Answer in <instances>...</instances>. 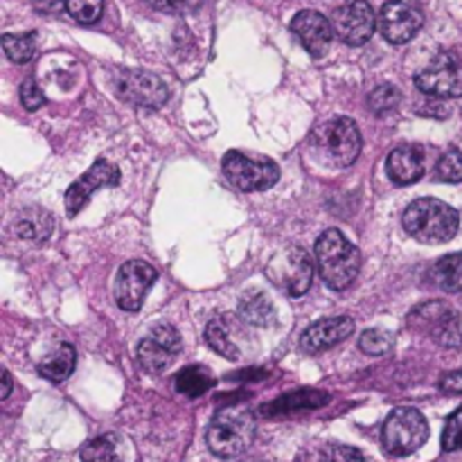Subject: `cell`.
Returning <instances> with one entry per match:
<instances>
[{"instance_id":"cell-21","label":"cell","mask_w":462,"mask_h":462,"mask_svg":"<svg viewBox=\"0 0 462 462\" xmlns=\"http://www.w3.org/2000/svg\"><path fill=\"white\" fill-rule=\"evenodd\" d=\"M431 280L447 293H462V253L440 257L431 269Z\"/></svg>"},{"instance_id":"cell-22","label":"cell","mask_w":462,"mask_h":462,"mask_svg":"<svg viewBox=\"0 0 462 462\" xmlns=\"http://www.w3.org/2000/svg\"><path fill=\"white\" fill-rule=\"evenodd\" d=\"M174 386L183 397L197 400V397L206 395V393L215 386V377H212L210 370L203 368V365H188V368H183L176 374Z\"/></svg>"},{"instance_id":"cell-18","label":"cell","mask_w":462,"mask_h":462,"mask_svg":"<svg viewBox=\"0 0 462 462\" xmlns=\"http://www.w3.org/2000/svg\"><path fill=\"white\" fill-rule=\"evenodd\" d=\"M386 171L397 185L418 183L424 176V149L420 144H400L388 153Z\"/></svg>"},{"instance_id":"cell-14","label":"cell","mask_w":462,"mask_h":462,"mask_svg":"<svg viewBox=\"0 0 462 462\" xmlns=\"http://www.w3.org/2000/svg\"><path fill=\"white\" fill-rule=\"evenodd\" d=\"M117 183H120V170H117V165L99 158V161L93 162V167H90L88 171H84V174L68 188L66 210L70 212V217L77 215L99 188H106V185L113 188V185Z\"/></svg>"},{"instance_id":"cell-20","label":"cell","mask_w":462,"mask_h":462,"mask_svg":"<svg viewBox=\"0 0 462 462\" xmlns=\"http://www.w3.org/2000/svg\"><path fill=\"white\" fill-rule=\"evenodd\" d=\"M77 365V352L70 343H61L50 355H45L39 364V374L48 382H66Z\"/></svg>"},{"instance_id":"cell-31","label":"cell","mask_w":462,"mask_h":462,"mask_svg":"<svg viewBox=\"0 0 462 462\" xmlns=\"http://www.w3.org/2000/svg\"><path fill=\"white\" fill-rule=\"evenodd\" d=\"M66 9L77 23L90 25V23L99 21V16H102L104 0H66Z\"/></svg>"},{"instance_id":"cell-13","label":"cell","mask_w":462,"mask_h":462,"mask_svg":"<svg viewBox=\"0 0 462 462\" xmlns=\"http://www.w3.org/2000/svg\"><path fill=\"white\" fill-rule=\"evenodd\" d=\"M117 95L125 102L140 108H158L170 97V88L165 81L153 72L144 70H126L116 81Z\"/></svg>"},{"instance_id":"cell-2","label":"cell","mask_w":462,"mask_h":462,"mask_svg":"<svg viewBox=\"0 0 462 462\" xmlns=\"http://www.w3.org/2000/svg\"><path fill=\"white\" fill-rule=\"evenodd\" d=\"M402 226L413 239L422 244H445L456 237L460 228V215L440 199H418L402 217Z\"/></svg>"},{"instance_id":"cell-19","label":"cell","mask_w":462,"mask_h":462,"mask_svg":"<svg viewBox=\"0 0 462 462\" xmlns=\"http://www.w3.org/2000/svg\"><path fill=\"white\" fill-rule=\"evenodd\" d=\"M239 316L248 325L269 328L275 323V305L264 291H246L239 298Z\"/></svg>"},{"instance_id":"cell-10","label":"cell","mask_w":462,"mask_h":462,"mask_svg":"<svg viewBox=\"0 0 462 462\" xmlns=\"http://www.w3.org/2000/svg\"><path fill=\"white\" fill-rule=\"evenodd\" d=\"M334 34L347 45H364L377 30V16L365 0H347L332 16Z\"/></svg>"},{"instance_id":"cell-25","label":"cell","mask_w":462,"mask_h":462,"mask_svg":"<svg viewBox=\"0 0 462 462\" xmlns=\"http://www.w3.org/2000/svg\"><path fill=\"white\" fill-rule=\"evenodd\" d=\"M206 341H208V346H210L212 350L217 352V355L224 356V359H228V361H237L239 359L237 343H235V338L230 337L228 328H226L224 320H221V319H215V320H210V323H208Z\"/></svg>"},{"instance_id":"cell-34","label":"cell","mask_w":462,"mask_h":462,"mask_svg":"<svg viewBox=\"0 0 462 462\" xmlns=\"http://www.w3.org/2000/svg\"><path fill=\"white\" fill-rule=\"evenodd\" d=\"M153 9L165 14H188L201 5V0H147Z\"/></svg>"},{"instance_id":"cell-4","label":"cell","mask_w":462,"mask_h":462,"mask_svg":"<svg viewBox=\"0 0 462 462\" xmlns=\"http://www.w3.org/2000/svg\"><path fill=\"white\" fill-rule=\"evenodd\" d=\"M311 143L328 162L337 167H350L359 158L364 140L359 126L350 117H334L325 122L311 135Z\"/></svg>"},{"instance_id":"cell-9","label":"cell","mask_w":462,"mask_h":462,"mask_svg":"<svg viewBox=\"0 0 462 462\" xmlns=\"http://www.w3.org/2000/svg\"><path fill=\"white\" fill-rule=\"evenodd\" d=\"M424 25V14L415 0H388L379 14V30L393 45H404L418 36Z\"/></svg>"},{"instance_id":"cell-24","label":"cell","mask_w":462,"mask_h":462,"mask_svg":"<svg viewBox=\"0 0 462 462\" xmlns=\"http://www.w3.org/2000/svg\"><path fill=\"white\" fill-rule=\"evenodd\" d=\"M81 462H125V449L116 436H99L86 442Z\"/></svg>"},{"instance_id":"cell-30","label":"cell","mask_w":462,"mask_h":462,"mask_svg":"<svg viewBox=\"0 0 462 462\" xmlns=\"http://www.w3.org/2000/svg\"><path fill=\"white\" fill-rule=\"evenodd\" d=\"M393 346H395V338L386 329H368V332L361 334L359 347L370 356L386 355L393 350Z\"/></svg>"},{"instance_id":"cell-1","label":"cell","mask_w":462,"mask_h":462,"mask_svg":"<svg viewBox=\"0 0 462 462\" xmlns=\"http://www.w3.org/2000/svg\"><path fill=\"white\" fill-rule=\"evenodd\" d=\"M316 266L320 278L334 291H343L356 280L361 271V253L341 230L329 228L316 239Z\"/></svg>"},{"instance_id":"cell-12","label":"cell","mask_w":462,"mask_h":462,"mask_svg":"<svg viewBox=\"0 0 462 462\" xmlns=\"http://www.w3.org/2000/svg\"><path fill=\"white\" fill-rule=\"evenodd\" d=\"M180 352V334L171 325H156L138 346V361L144 373L158 374L170 368Z\"/></svg>"},{"instance_id":"cell-32","label":"cell","mask_w":462,"mask_h":462,"mask_svg":"<svg viewBox=\"0 0 462 462\" xmlns=\"http://www.w3.org/2000/svg\"><path fill=\"white\" fill-rule=\"evenodd\" d=\"M442 449L462 451V406L447 420L445 431H442Z\"/></svg>"},{"instance_id":"cell-28","label":"cell","mask_w":462,"mask_h":462,"mask_svg":"<svg viewBox=\"0 0 462 462\" xmlns=\"http://www.w3.org/2000/svg\"><path fill=\"white\" fill-rule=\"evenodd\" d=\"M402 93L393 84H382L368 95V106L370 111L377 113V116H383V113H391L400 106Z\"/></svg>"},{"instance_id":"cell-23","label":"cell","mask_w":462,"mask_h":462,"mask_svg":"<svg viewBox=\"0 0 462 462\" xmlns=\"http://www.w3.org/2000/svg\"><path fill=\"white\" fill-rule=\"evenodd\" d=\"M328 402H329L328 393L300 391V393H291V395L280 397L278 402L269 404L264 411H271V413H291V411L319 409V406H325Z\"/></svg>"},{"instance_id":"cell-38","label":"cell","mask_w":462,"mask_h":462,"mask_svg":"<svg viewBox=\"0 0 462 462\" xmlns=\"http://www.w3.org/2000/svg\"><path fill=\"white\" fill-rule=\"evenodd\" d=\"M3 391H0V400H7L9 393H12V377H9L7 370H3Z\"/></svg>"},{"instance_id":"cell-27","label":"cell","mask_w":462,"mask_h":462,"mask_svg":"<svg viewBox=\"0 0 462 462\" xmlns=\"http://www.w3.org/2000/svg\"><path fill=\"white\" fill-rule=\"evenodd\" d=\"M3 48L5 54H7L14 63L32 61L36 54V34L34 32H27V34H5Z\"/></svg>"},{"instance_id":"cell-8","label":"cell","mask_w":462,"mask_h":462,"mask_svg":"<svg viewBox=\"0 0 462 462\" xmlns=\"http://www.w3.org/2000/svg\"><path fill=\"white\" fill-rule=\"evenodd\" d=\"M415 86L433 99L462 97V61L456 54L440 52L415 75Z\"/></svg>"},{"instance_id":"cell-16","label":"cell","mask_w":462,"mask_h":462,"mask_svg":"<svg viewBox=\"0 0 462 462\" xmlns=\"http://www.w3.org/2000/svg\"><path fill=\"white\" fill-rule=\"evenodd\" d=\"M291 32L311 57H323L329 50L334 36L332 21H328L323 14L314 12V9L298 12L291 21Z\"/></svg>"},{"instance_id":"cell-6","label":"cell","mask_w":462,"mask_h":462,"mask_svg":"<svg viewBox=\"0 0 462 462\" xmlns=\"http://www.w3.org/2000/svg\"><path fill=\"white\" fill-rule=\"evenodd\" d=\"M266 275L278 289H282L287 296L300 298L310 291L311 280H314V262L310 253L300 246H291L280 251L271 257L266 266Z\"/></svg>"},{"instance_id":"cell-26","label":"cell","mask_w":462,"mask_h":462,"mask_svg":"<svg viewBox=\"0 0 462 462\" xmlns=\"http://www.w3.org/2000/svg\"><path fill=\"white\" fill-rule=\"evenodd\" d=\"M54 224L48 212L43 210H25L16 221L18 237L25 239H45L52 233Z\"/></svg>"},{"instance_id":"cell-15","label":"cell","mask_w":462,"mask_h":462,"mask_svg":"<svg viewBox=\"0 0 462 462\" xmlns=\"http://www.w3.org/2000/svg\"><path fill=\"white\" fill-rule=\"evenodd\" d=\"M411 328L427 329L442 346H462V341H458L462 338L458 319L445 302H427L418 311H413Z\"/></svg>"},{"instance_id":"cell-37","label":"cell","mask_w":462,"mask_h":462,"mask_svg":"<svg viewBox=\"0 0 462 462\" xmlns=\"http://www.w3.org/2000/svg\"><path fill=\"white\" fill-rule=\"evenodd\" d=\"M32 5L41 14H57L61 12V7H66V0H32Z\"/></svg>"},{"instance_id":"cell-29","label":"cell","mask_w":462,"mask_h":462,"mask_svg":"<svg viewBox=\"0 0 462 462\" xmlns=\"http://www.w3.org/2000/svg\"><path fill=\"white\" fill-rule=\"evenodd\" d=\"M436 176L442 183H462V152L449 149L440 156L436 165Z\"/></svg>"},{"instance_id":"cell-5","label":"cell","mask_w":462,"mask_h":462,"mask_svg":"<svg viewBox=\"0 0 462 462\" xmlns=\"http://www.w3.org/2000/svg\"><path fill=\"white\" fill-rule=\"evenodd\" d=\"M429 440V424L418 409H395L383 422L382 442L391 456H411Z\"/></svg>"},{"instance_id":"cell-3","label":"cell","mask_w":462,"mask_h":462,"mask_svg":"<svg viewBox=\"0 0 462 462\" xmlns=\"http://www.w3.org/2000/svg\"><path fill=\"white\" fill-rule=\"evenodd\" d=\"M253 438H255V418L251 411L237 406L219 411L206 433L212 454L226 460L242 456L253 445Z\"/></svg>"},{"instance_id":"cell-17","label":"cell","mask_w":462,"mask_h":462,"mask_svg":"<svg viewBox=\"0 0 462 462\" xmlns=\"http://www.w3.org/2000/svg\"><path fill=\"white\" fill-rule=\"evenodd\" d=\"M352 334H355V320L350 316H334V319L319 320L307 328L300 338V346L307 355H319V352L332 350Z\"/></svg>"},{"instance_id":"cell-7","label":"cell","mask_w":462,"mask_h":462,"mask_svg":"<svg viewBox=\"0 0 462 462\" xmlns=\"http://www.w3.org/2000/svg\"><path fill=\"white\" fill-rule=\"evenodd\" d=\"M224 174L242 192H264L280 179V167L273 161L251 158L242 152H228L224 156Z\"/></svg>"},{"instance_id":"cell-35","label":"cell","mask_w":462,"mask_h":462,"mask_svg":"<svg viewBox=\"0 0 462 462\" xmlns=\"http://www.w3.org/2000/svg\"><path fill=\"white\" fill-rule=\"evenodd\" d=\"M325 462H364V456L355 447L337 445L325 449Z\"/></svg>"},{"instance_id":"cell-36","label":"cell","mask_w":462,"mask_h":462,"mask_svg":"<svg viewBox=\"0 0 462 462\" xmlns=\"http://www.w3.org/2000/svg\"><path fill=\"white\" fill-rule=\"evenodd\" d=\"M440 391L449 393V395H462V370L456 373H447L440 379Z\"/></svg>"},{"instance_id":"cell-11","label":"cell","mask_w":462,"mask_h":462,"mask_svg":"<svg viewBox=\"0 0 462 462\" xmlns=\"http://www.w3.org/2000/svg\"><path fill=\"white\" fill-rule=\"evenodd\" d=\"M158 271L143 260H131L120 266L116 275V302L125 311H138L156 282Z\"/></svg>"},{"instance_id":"cell-33","label":"cell","mask_w":462,"mask_h":462,"mask_svg":"<svg viewBox=\"0 0 462 462\" xmlns=\"http://www.w3.org/2000/svg\"><path fill=\"white\" fill-rule=\"evenodd\" d=\"M21 102L27 111H39L45 104V95L41 90V86L36 84V79H25L21 86Z\"/></svg>"}]
</instances>
